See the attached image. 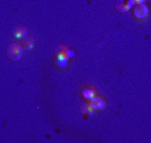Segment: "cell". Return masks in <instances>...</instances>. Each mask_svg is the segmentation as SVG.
Wrapping results in <instances>:
<instances>
[{"mask_svg":"<svg viewBox=\"0 0 151 143\" xmlns=\"http://www.w3.org/2000/svg\"><path fill=\"white\" fill-rule=\"evenodd\" d=\"M7 55L12 60H19L23 56V47L19 43H11L8 46V48H7Z\"/></svg>","mask_w":151,"mask_h":143,"instance_id":"6da1fadb","label":"cell"},{"mask_svg":"<svg viewBox=\"0 0 151 143\" xmlns=\"http://www.w3.org/2000/svg\"><path fill=\"white\" fill-rule=\"evenodd\" d=\"M66 46H59L56 50V64L62 68L68 66V57L66 56Z\"/></svg>","mask_w":151,"mask_h":143,"instance_id":"7a4b0ae2","label":"cell"},{"mask_svg":"<svg viewBox=\"0 0 151 143\" xmlns=\"http://www.w3.org/2000/svg\"><path fill=\"white\" fill-rule=\"evenodd\" d=\"M134 15L137 19H146L148 16V7L143 4H137L134 8Z\"/></svg>","mask_w":151,"mask_h":143,"instance_id":"3957f363","label":"cell"},{"mask_svg":"<svg viewBox=\"0 0 151 143\" xmlns=\"http://www.w3.org/2000/svg\"><path fill=\"white\" fill-rule=\"evenodd\" d=\"M88 104L92 107V109H94V111H102V110L106 109V102L100 96H96V95H95V96L90 100Z\"/></svg>","mask_w":151,"mask_h":143,"instance_id":"277c9868","label":"cell"},{"mask_svg":"<svg viewBox=\"0 0 151 143\" xmlns=\"http://www.w3.org/2000/svg\"><path fill=\"white\" fill-rule=\"evenodd\" d=\"M12 35H14L15 39H23V37L27 36V28L24 26H22V24H19V26L14 27Z\"/></svg>","mask_w":151,"mask_h":143,"instance_id":"5b68a950","label":"cell"},{"mask_svg":"<svg viewBox=\"0 0 151 143\" xmlns=\"http://www.w3.org/2000/svg\"><path fill=\"white\" fill-rule=\"evenodd\" d=\"M82 95H83V98H84V99L91 100L92 98L96 95V92H95V88L92 86H87V87H84V88H83Z\"/></svg>","mask_w":151,"mask_h":143,"instance_id":"8992f818","label":"cell"},{"mask_svg":"<svg viewBox=\"0 0 151 143\" xmlns=\"http://www.w3.org/2000/svg\"><path fill=\"white\" fill-rule=\"evenodd\" d=\"M23 46L22 47H24L26 50H32L35 47V39L34 37H23Z\"/></svg>","mask_w":151,"mask_h":143,"instance_id":"52a82bcc","label":"cell"},{"mask_svg":"<svg viewBox=\"0 0 151 143\" xmlns=\"http://www.w3.org/2000/svg\"><path fill=\"white\" fill-rule=\"evenodd\" d=\"M94 109H92L91 106H90V104H84V106L82 107V114L83 115H86L87 114V116H91L92 114H94Z\"/></svg>","mask_w":151,"mask_h":143,"instance_id":"ba28073f","label":"cell"},{"mask_svg":"<svg viewBox=\"0 0 151 143\" xmlns=\"http://www.w3.org/2000/svg\"><path fill=\"white\" fill-rule=\"evenodd\" d=\"M116 9H118L119 12H122V14H124V12L130 11V9L127 8V6H126V3H123L122 0H120L119 3H116Z\"/></svg>","mask_w":151,"mask_h":143,"instance_id":"9c48e42d","label":"cell"},{"mask_svg":"<svg viewBox=\"0 0 151 143\" xmlns=\"http://www.w3.org/2000/svg\"><path fill=\"white\" fill-rule=\"evenodd\" d=\"M126 6H127V8H132V7L135 6V1L134 0H126Z\"/></svg>","mask_w":151,"mask_h":143,"instance_id":"30bf717a","label":"cell"},{"mask_svg":"<svg viewBox=\"0 0 151 143\" xmlns=\"http://www.w3.org/2000/svg\"><path fill=\"white\" fill-rule=\"evenodd\" d=\"M74 55H75V52L72 51V50H70V48L66 50V56L68 57V59H70V57H74Z\"/></svg>","mask_w":151,"mask_h":143,"instance_id":"8fae6325","label":"cell"},{"mask_svg":"<svg viewBox=\"0 0 151 143\" xmlns=\"http://www.w3.org/2000/svg\"><path fill=\"white\" fill-rule=\"evenodd\" d=\"M134 1H135V4H143L146 0H134Z\"/></svg>","mask_w":151,"mask_h":143,"instance_id":"7c38bea8","label":"cell"}]
</instances>
